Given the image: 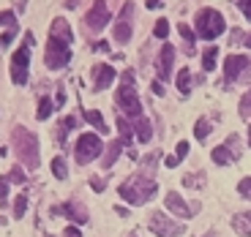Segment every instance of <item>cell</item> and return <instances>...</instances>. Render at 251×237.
Masks as SVG:
<instances>
[{
    "instance_id": "6",
    "label": "cell",
    "mask_w": 251,
    "mask_h": 237,
    "mask_svg": "<svg viewBox=\"0 0 251 237\" xmlns=\"http://www.w3.org/2000/svg\"><path fill=\"white\" fill-rule=\"evenodd\" d=\"M115 106H118L128 120H139L145 115L142 112V101H139L134 85H120V90L115 93Z\"/></svg>"
},
{
    "instance_id": "16",
    "label": "cell",
    "mask_w": 251,
    "mask_h": 237,
    "mask_svg": "<svg viewBox=\"0 0 251 237\" xmlns=\"http://www.w3.org/2000/svg\"><path fill=\"white\" fill-rule=\"evenodd\" d=\"M50 36L52 38H60V41H66V44H71L74 41V33H71V25L66 22L63 17H55L50 25Z\"/></svg>"
},
{
    "instance_id": "2",
    "label": "cell",
    "mask_w": 251,
    "mask_h": 237,
    "mask_svg": "<svg viewBox=\"0 0 251 237\" xmlns=\"http://www.w3.org/2000/svg\"><path fill=\"white\" fill-rule=\"evenodd\" d=\"M156 191H158V186H156V180H153L151 175H134L126 183H120V188H118V193L128 202V205L151 202L153 196H156Z\"/></svg>"
},
{
    "instance_id": "21",
    "label": "cell",
    "mask_w": 251,
    "mask_h": 237,
    "mask_svg": "<svg viewBox=\"0 0 251 237\" xmlns=\"http://www.w3.org/2000/svg\"><path fill=\"white\" fill-rule=\"evenodd\" d=\"M232 226L240 237H251V213H238L232 218Z\"/></svg>"
},
{
    "instance_id": "35",
    "label": "cell",
    "mask_w": 251,
    "mask_h": 237,
    "mask_svg": "<svg viewBox=\"0 0 251 237\" xmlns=\"http://www.w3.org/2000/svg\"><path fill=\"white\" fill-rule=\"evenodd\" d=\"M0 25H8V27H17V17L11 11H0Z\"/></svg>"
},
{
    "instance_id": "20",
    "label": "cell",
    "mask_w": 251,
    "mask_h": 237,
    "mask_svg": "<svg viewBox=\"0 0 251 237\" xmlns=\"http://www.w3.org/2000/svg\"><path fill=\"white\" fill-rule=\"evenodd\" d=\"M123 147H126V144L120 142V139H115V142L107 147V153H104V158H101V166H104V169H112V164L118 161V156H120V150H123Z\"/></svg>"
},
{
    "instance_id": "8",
    "label": "cell",
    "mask_w": 251,
    "mask_h": 237,
    "mask_svg": "<svg viewBox=\"0 0 251 237\" xmlns=\"http://www.w3.org/2000/svg\"><path fill=\"white\" fill-rule=\"evenodd\" d=\"M151 232L158 237H180L183 232H186V226L177 224V221H172L170 215H164L161 210H156L151 215Z\"/></svg>"
},
{
    "instance_id": "40",
    "label": "cell",
    "mask_w": 251,
    "mask_h": 237,
    "mask_svg": "<svg viewBox=\"0 0 251 237\" xmlns=\"http://www.w3.org/2000/svg\"><path fill=\"white\" fill-rule=\"evenodd\" d=\"M90 188H93V191H104V188H107V186H104V180H101V177H90Z\"/></svg>"
},
{
    "instance_id": "18",
    "label": "cell",
    "mask_w": 251,
    "mask_h": 237,
    "mask_svg": "<svg viewBox=\"0 0 251 237\" xmlns=\"http://www.w3.org/2000/svg\"><path fill=\"white\" fill-rule=\"evenodd\" d=\"M210 161H216L219 166H226V164H232L235 161V153L226 144H219V147L210 150Z\"/></svg>"
},
{
    "instance_id": "38",
    "label": "cell",
    "mask_w": 251,
    "mask_h": 237,
    "mask_svg": "<svg viewBox=\"0 0 251 237\" xmlns=\"http://www.w3.org/2000/svg\"><path fill=\"white\" fill-rule=\"evenodd\" d=\"M66 104V90H63V85H57V93H55V106H63Z\"/></svg>"
},
{
    "instance_id": "51",
    "label": "cell",
    "mask_w": 251,
    "mask_h": 237,
    "mask_svg": "<svg viewBox=\"0 0 251 237\" xmlns=\"http://www.w3.org/2000/svg\"><path fill=\"white\" fill-rule=\"evenodd\" d=\"M249 144H251V125H249Z\"/></svg>"
},
{
    "instance_id": "11",
    "label": "cell",
    "mask_w": 251,
    "mask_h": 237,
    "mask_svg": "<svg viewBox=\"0 0 251 237\" xmlns=\"http://www.w3.org/2000/svg\"><path fill=\"white\" fill-rule=\"evenodd\" d=\"M164 202H167V210L175 213V215H180V218H191V215L200 213V202H188L186 205L177 191H170L167 196H164Z\"/></svg>"
},
{
    "instance_id": "25",
    "label": "cell",
    "mask_w": 251,
    "mask_h": 237,
    "mask_svg": "<svg viewBox=\"0 0 251 237\" xmlns=\"http://www.w3.org/2000/svg\"><path fill=\"white\" fill-rule=\"evenodd\" d=\"M177 90H180V95L191 93V71H188V69L177 71Z\"/></svg>"
},
{
    "instance_id": "43",
    "label": "cell",
    "mask_w": 251,
    "mask_h": 237,
    "mask_svg": "<svg viewBox=\"0 0 251 237\" xmlns=\"http://www.w3.org/2000/svg\"><path fill=\"white\" fill-rule=\"evenodd\" d=\"M200 180V177H194V175H188V177H183V183H186V186H191V188H200L202 183H197Z\"/></svg>"
},
{
    "instance_id": "48",
    "label": "cell",
    "mask_w": 251,
    "mask_h": 237,
    "mask_svg": "<svg viewBox=\"0 0 251 237\" xmlns=\"http://www.w3.org/2000/svg\"><path fill=\"white\" fill-rule=\"evenodd\" d=\"M238 41H243V33L235 30V33H232V44H238Z\"/></svg>"
},
{
    "instance_id": "34",
    "label": "cell",
    "mask_w": 251,
    "mask_h": 237,
    "mask_svg": "<svg viewBox=\"0 0 251 237\" xmlns=\"http://www.w3.org/2000/svg\"><path fill=\"white\" fill-rule=\"evenodd\" d=\"M17 30H19V27H8V30L3 33V36H0V49L11 44V41H14V36H17Z\"/></svg>"
},
{
    "instance_id": "14",
    "label": "cell",
    "mask_w": 251,
    "mask_h": 237,
    "mask_svg": "<svg viewBox=\"0 0 251 237\" xmlns=\"http://www.w3.org/2000/svg\"><path fill=\"white\" fill-rule=\"evenodd\" d=\"M249 66H251V57H246V55H229V57H226V63H224V82H226V85L238 82V76L243 74Z\"/></svg>"
},
{
    "instance_id": "32",
    "label": "cell",
    "mask_w": 251,
    "mask_h": 237,
    "mask_svg": "<svg viewBox=\"0 0 251 237\" xmlns=\"http://www.w3.org/2000/svg\"><path fill=\"white\" fill-rule=\"evenodd\" d=\"M153 33H156V38H167V33H170V22H167V17L158 19V22H156V30H153Z\"/></svg>"
},
{
    "instance_id": "52",
    "label": "cell",
    "mask_w": 251,
    "mask_h": 237,
    "mask_svg": "<svg viewBox=\"0 0 251 237\" xmlns=\"http://www.w3.org/2000/svg\"><path fill=\"white\" fill-rule=\"evenodd\" d=\"M47 237H52V235H47Z\"/></svg>"
},
{
    "instance_id": "5",
    "label": "cell",
    "mask_w": 251,
    "mask_h": 237,
    "mask_svg": "<svg viewBox=\"0 0 251 237\" xmlns=\"http://www.w3.org/2000/svg\"><path fill=\"white\" fill-rule=\"evenodd\" d=\"M101 150H104V142L99 139V134H93V131H88V134H79V139H76V144H74V158H76V164H90V161H96V158L101 156Z\"/></svg>"
},
{
    "instance_id": "39",
    "label": "cell",
    "mask_w": 251,
    "mask_h": 237,
    "mask_svg": "<svg viewBox=\"0 0 251 237\" xmlns=\"http://www.w3.org/2000/svg\"><path fill=\"white\" fill-rule=\"evenodd\" d=\"M226 147H229V150H232V153H235V158L240 156V147H238V137H235V134H232V137H229V142H226Z\"/></svg>"
},
{
    "instance_id": "42",
    "label": "cell",
    "mask_w": 251,
    "mask_h": 237,
    "mask_svg": "<svg viewBox=\"0 0 251 237\" xmlns=\"http://www.w3.org/2000/svg\"><path fill=\"white\" fill-rule=\"evenodd\" d=\"M63 237H82V232L76 229L74 224H71V226H66V232H63Z\"/></svg>"
},
{
    "instance_id": "1",
    "label": "cell",
    "mask_w": 251,
    "mask_h": 237,
    "mask_svg": "<svg viewBox=\"0 0 251 237\" xmlns=\"http://www.w3.org/2000/svg\"><path fill=\"white\" fill-rule=\"evenodd\" d=\"M11 144H14V153H17L19 164L30 172H36L41 158H38V137L33 131H27L25 125H14L11 128Z\"/></svg>"
},
{
    "instance_id": "19",
    "label": "cell",
    "mask_w": 251,
    "mask_h": 237,
    "mask_svg": "<svg viewBox=\"0 0 251 237\" xmlns=\"http://www.w3.org/2000/svg\"><path fill=\"white\" fill-rule=\"evenodd\" d=\"M134 131H137V139H139V142H151V139H153V128H151V120H148V118H145V115H142V118H139V120H134Z\"/></svg>"
},
{
    "instance_id": "22",
    "label": "cell",
    "mask_w": 251,
    "mask_h": 237,
    "mask_svg": "<svg viewBox=\"0 0 251 237\" xmlns=\"http://www.w3.org/2000/svg\"><path fill=\"white\" fill-rule=\"evenodd\" d=\"M82 118L88 120L93 128H99V134H107V123H104V118H101L99 109H85V112H82Z\"/></svg>"
},
{
    "instance_id": "29",
    "label": "cell",
    "mask_w": 251,
    "mask_h": 237,
    "mask_svg": "<svg viewBox=\"0 0 251 237\" xmlns=\"http://www.w3.org/2000/svg\"><path fill=\"white\" fill-rule=\"evenodd\" d=\"M8 180L11 183H17V186H22V183H27V177H25V169H22V164H14L11 166V172H8Z\"/></svg>"
},
{
    "instance_id": "33",
    "label": "cell",
    "mask_w": 251,
    "mask_h": 237,
    "mask_svg": "<svg viewBox=\"0 0 251 237\" xmlns=\"http://www.w3.org/2000/svg\"><path fill=\"white\" fill-rule=\"evenodd\" d=\"M240 118H246V120L251 118V90L243 95V101H240Z\"/></svg>"
},
{
    "instance_id": "23",
    "label": "cell",
    "mask_w": 251,
    "mask_h": 237,
    "mask_svg": "<svg viewBox=\"0 0 251 237\" xmlns=\"http://www.w3.org/2000/svg\"><path fill=\"white\" fill-rule=\"evenodd\" d=\"M52 109H55V101H52L50 95H41V98H38V112H36V118H38V120H50Z\"/></svg>"
},
{
    "instance_id": "9",
    "label": "cell",
    "mask_w": 251,
    "mask_h": 237,
    "mask_svg": "<svg viewBox=\"0 0 251 237\" xmlns=\"http://www.w3.org/2000/svg\"><path fill=\"white\" fill-rule=\"evenodd\" d=\"M131 17H134V3H123L120 17H118L115 30H112V38L118 41L120 47H126L128 41H131Z\"/></svg>"
},
{
    "instance_id": "37",
    "label": "cell",
    "mask_w": 251,
    "mask_h": 237,
    "mask_svg": "<svg viewBox=\"0 0 251 237\" xmlns=\"http://www.w3.org/2000/svg\"><path fill=\"white\" fill-rule=\"evenodd\" d=\"M175 156H177V161L188 156V142H177V147H175Z\"/></svg>"
},
{
    "instance_id": "24",
    "label": "cell",
    "mask_w": 251,
    "mask_h": 237,
    "mask_svg": "<svg viewBox=\"0 0 251 237\" xmlns=\"http://www.w3.org/2000/svg\"><path fill=\"white\" fill-rule=\"evenodd\" d=\"M213 131V125H210V120L207 118H200L197 120V125H194V137L200 139V142H207V134Z\"/></svg>"
},
{
    "instance_id": "49",
    "label": "cell",
    "mask_w": 251,
    "mask_h": 237,
    "mask_svg": "<svg viewBox=\"0 0 251 237\" xmlns=\"http://www.w3.org/2000/svg\"><path fill=\"white\" fill-rule=\"evenodd\" d=\"M79 6V0H66V8H76Z\"/></svg>"
},
{
    "instance_id": "4",
    "label": "cell",
    "mask_w": 251,
    "mask_h": 237,
    "mask_svg": "<svg viewBox=\"0 0 251 237\" xmlns=\"http://www.w3.org/2000/svg\"><path fill=\"white\" fill-rule=\"evenodd\" d=\"M224 30H226L224 17H221L216 8H202V11L197 14V19H194V33H197L200 38H205V41H213V38H219Z\"/></svg>"
},
{
    "instance_id": "13",
    "label": "cell",
    "mask_w": 251,
    "mask_h": 237,
    "mask_svg": "<svg viewBox=\"0 0 251 237\" xmlns=\"http://www.w3.org/2000/svg\"><path fill=\"white\" fill-rule=\"evenodd\" d=\"M109 22V8H107V0H96L93 6L88 8V14H85V25L90 27V30H101V27Z\"/></svg>"
},
{
    "instance_id": "10",
    "label": "cell",
    "mask_w": 251,
    "mask_h": 237,
    "mask_svg": "<svg viewBox=\"0 0 251 237\" xmlns=\"http://www.w3.org/2000/svg\"><path fill=\"white\" fill-rule=\"evenodd\" d=\"M52 215H66V218L71 221L74 226H82V224H88V207L82 205V202H66V205H57L52 207Z\"/></svg>"
},
{
    "instance_id": "45",
    "label": "cell",
    "mask_w": 251,
    "mask_h": 237,
    "mask_svg": "<svg viewBox=\"0 0 251 237\" xmlns=\"http://www.w3.org/2000/svg\"><path fill=\"white\" fill-rule=\"evenodd\" d=\"M93 49H96V52H109V44H107V41H96Z\"/></svg>"
},
{
    "instance_id": "7",
    "label": "cell",
    "mask_w": 251,
    "mask_h": 237,
    "mask_svg": "<svg viewBox=\"0 0 251 237\" xmlns=\"http://www.w3.org/2000/svg\"><path fill=\"white\" fill-rule=\"evenodd\" d=\"M71 60V47L66 44V41H60V38H52L47 41V52H44V63L50 71H60L66 69Z\"/></svg>"
},
{
    "instance_id": "30",
    "label": "cell",
    "mask_w": 251,
    "mask_h": 237,
    "mask_svg": "<svg viewBox=\"0 0 251 237\" xmlns=\"http://www.w3.org/2000/svg\"><path fill=\"white\" fill-rule=\"evenodd\" d=\"M27 210V193H19L17 199H14V218H22Z\"/></svg>"
},
{
    "instance_id": "15",
    "label": "cell",
    "mask_w": 251,
    "mask_h": 237,
    "mask_svg": "<svg viewBox=\"0 0 251 237\" xmlns=\"http://www.w3.org/2000/svg\"><path fill=\"white\" fill-rule=\"evenodd\" d=\"M115 69L107 66V63H96L93 66V90H107L109 85L115 82Z\"/></svg>"
},
{
    "instance_id": "12",
    "label": "cell",
    "mask_w": 251,
    "mask_h": 237,
    "mask_svg": "<svg viewBox=\"0 0 251 237\" xmlns=\"http://www.w3.org/2000/svg\"><path fill=\"white\" fill-rule=\"evenodd\" d=\"M175 55H177V49H175L172 44H164V49L158 52V57H156V74H158V82H170V79H172Z\"/></svg>"
},
{
    "instance_id": "26",
    "label": "cell",
    "mask_w": 251,
    "mask_h": 237,
    "mask_svg": "<svg viewBox=\"0 0 251 237\" xmlns=\"http://www.w3.org/2000/svg\"><path fill=\"white\" fill-rule=\"evenodd\" d=\"M52 175L57 177V180H66L69 177V166H66V158H52Z\"/></svg>"
},
{
    "instance_id": "3",
    "label": "cell",
    "mask_w": 251,
    "mask_h": 237,
    "mask_svg": "<svg viewBox=\"0 0 251 237\" xmlns=\"http://www.w3.org/2000/svg\"><path fill=\"white\" fill-rule=\"evenodd\" d=\"M33 33H25L22 44L17 47V52L11 55V66H8V74H11L14 85H27V74H30V47H33Z\"/></svg>"
},
{
    "instance_id": "47",
    "label": "cell",
    "mask_w": 251,
    "mask_h": 237,
    "mask_svg": "<svg viewBox=\"0 0 251 237\" xmlns=\"http://www.w3.org/2000/svg\"><path fill=\"white\" fill-rule=\"evenodd\" d=\"M164 0H148V8H161Z\"/></svg>"
},
{
    "instance_id": "27",
    "label": "cell",
    "mask_w": 251,
    "mask_h": 237,
    "mask_svg": "<svg viewBox=\"0 0 251 237\" xmlns=\"http://www.w3.org/2000/svg\"><path fill=\"white\" fill-rule=\"evenodd\" d=\"M216 55H219L216 47H207V49L202 52V69H205V71H213L216 69Z\"/></svg>"
},
{
    "instance_id": "36",
    "label": "cell",
    "mask_w": 251,
    "mask_h": 237,
    "mask_svg": "<svg viewBox=\"0 0 251 237\" xmlns=\"http://www.w3.org/2000/svg\"><path fill=\"white\" fill-rule=\"evenodd\" d=\"M238 191L243 193V196H251V177H243V180L238 183Z\"/></svg>"
},
{
    "instance_id": "41",
    "label": "cell",
    "mask_w": 251,
    "mask_h": 237,
    "mask_svg": "<svg viewBox=\"0 0 251 237\" xmlns=\"http://www.w3.org/2000/svg\"><path fill=\"white\" fill-rule=\"evenodd\" d=\"M238 6L243 8V17L251 19V0H238Z\"/></svg>"
},
{
    "instance_id": "50",
    "label": "cell",
    "mask_w": 251,
    "mask_h": 237,
    "mask_svg": "<svg viewBox=\"0 0 251 237\" xmlns=\"http://www.w3.org/2000/svg\"><path fill=\"white\" fill-rule=\"evenodd\" d=\"M243 41H246V47H249V49H251V33H249V36L243 38Z\"/></svg>"
},
{
    "instance_id": "28",
    "label": "cell",
    "mask_w": 251,
    "mask_h": 237,
    "mask_svg": "<svg viewBox=\"0 0 251 237\" xmlns=\"http://www.w3.org/2000/svg\"><path fill=\"white\" fill-rule=\"evenodd\" d=\"M118 131H120V142L123 144L131 142V123H128V118H118Z\"/></svg>"
},
{
    "instance_id": "31",
    "label": "cell",
    "mask_w": 251,
    "mask_h": 237,
    "mask_svg": "<svg viewBox=\"0 0 251 237\" xmlns=\"http://www.w3.org/2000/svg\"><path fill=\"white\" fill-rule=\"evenodd\" d=\"M8 186H11V180L3 175V177H0V207L8 205Z\"/></svg>"
},
{
    "instance_id": "44",
    "label": "cell",
    "mask_w": 251,
    "mask_h": 237,
    "mask_svg": "<svg viewBox=\"0 0 251 237\" xmlns=\"http://www.w3.org/2000/svg\"><path fill=\"white\" fill-rule=\"evenodd\" d=\"M151 88H153V93H156V95H164V93H167V90H164V82H153Z\"/></svg>"
},
{
    "instance_id": "46",
    "label": "cell",
    "mask_w": 251,
    "mask_h": 237,
    "mask_svg": "<svg viewBox=\"0 0 251 237\" xmlns=\"http://www.w3.org/2000/svg\"><path fill=\"white\" fill-rule=\"evenodd\" d=\"M177 164H180V161H177V156H167V166H170V169H175Z\"/></svg>"
},
{
    "instance_id": "17",
    "label": "cell",
    "mask_w": 251,
    "mask_h": 237,
    "mask_svg": "<svg viewBox=\"0 0 251 237\" xmlns=\"http://www.w3.org/2000/svg\"><path fill=\"white\" fill-rule=\"evenodd\" d=\"M177 30H180L183 47H186V55H197V49H194V41H197V33H194V27H188L186 22H180V25H177Z\"/></svg>"
}]
</instances>
